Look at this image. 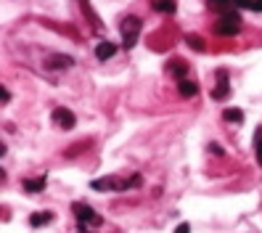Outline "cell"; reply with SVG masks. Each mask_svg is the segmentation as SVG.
<instances>
[{
  "instance_id": "cell-23",
  "label": "cell",
  "mask_w": 262,
  "mask_h": 233,
  "mask_svg": "<svg viewBox=\"0 0 262 233\" xmlns=\"http://www.w3.org/2000/svg\"><path fill=\"white\" fill-rule=\"evenodd\" d=\"M209 148H212V154H217V157H220V154H222V148H220L217 143H212V146H209Z\"/></svg>"
},
{
  "instance_id": "cell-4",
  "label": "cell",
  "mask_w": 262,
  "mask_h": 233,
  "mask_svg": "<svg viewBox=\"0 0 262 233\" xmlns=\"http://www.w3.org/2000/svg\"><path fill=\"white\" fill-rule=\"evenodd\" d=\"M50 119L56 122L58 127H61V130H71V127H74V114L69 112L67 106H58V109H53V114H50Z\"/></svg>"
},
{
  "instance_id": "cell-19",
  "label": "cell",
  "mask_w": 262,
  "mask_h": 233,
  "mask_svg": "<svg viewBox=\"0 0 262 233\" xmlns=\"http://www.w3.org/2000/svg\"><path fill=\"white\" fill-rule=\"evenodd\" d=\"M238 8H252V0H233Z\"/></svg>"
},
{
  "instance_id": "cell-2",
  "label": "cell",
  "mask_w": 262,
  "mask_h": 233,
  "mask_svg": "<svg viewBox=\"0 0 262 233\" xmlns=\"http://www.w3.org/2000/svg\"><path fill=\"white\" fill-rule=\"evenodd\" d=\"M214 32L222 37H233V35H238V16L236 14H225L220 19V24L214 27Z\"/></svg>"
},
{
  "instance_id": "cell-22",
  "label": "cell",
  "mask_w": 262,
  "mask_h": 233,
  "mask_svg": "<svg viewBox=\"0 0 262 233\" xmlns=\"http://www.w3.org/2000/svg\"><path fill=\"white\" fill-rule=\"evenodd\" d=\"M0 98H3V103H8V98H11V95H8V90H5V88L0 90Z\"/></svg>"
},
{
  "instance_id": "cell-9",
  "label": "cell",
  "mask_w": 262,
  "mask_h": 233,
  "mask_svg": "<svg viewBox=\"0 0 262 233\" xmlns=\"http://www.w3.org/2000/svg\"><path fill=\"white\" fill-rule=\"evenodd\" d=\"M154 8L159 11V14H175V0H154Z\"/></svg>"
},
{
  "instance_id": "cell-15",
  "label": "cell",
  "mask_w": 262,
  "mask_h": 233,
  "mask_svg": "<svg viewBox=\"0 0 262 233\" xmlns=\"http://www.w3.org/2000/svg\"><path fill=\"white\" fill-rule=\"evenodd\" d=\"M228 93H231V90H228L225 85H222V88H214V90H212V98H214V101H222V98H228Z\"/></svg>"
},
{
  "instance_id": "cell-13",
  "label": "cell",
  "mask_w": 262,
  "mask_h": 233,
  "mask_svg": "<svg viewBox=\"0 0 262 233\" xmlns=\"http://www.w3.org/2000/svg\"><path fill=\"white\" fill-rule=\"evenodd\" d=\"M222 119H228V122H241V119H244V112H241V109H225V112H222Z\"/></svg>"
},
{
  "instance_id": "cell-16",
  "label": "cell",
  "mask_w": 262,
  "mask_h": 233,
  "mask_svg": "<svg viewBox=\"0 0 262 233\" xmlns=\"http://www.w3.org/2000/svg\"><path fill=\"white\" fill-rule=\"evenodd\" d=\"M254 146H257V162L262 164V130H257V135H254Z\"/></svg>"
},
{
  "instance_id": "cell-17",
  "label": "cell",
  "mask_w": 262,
  "mask_h": 233,
  "mask_svg": "<svg viewBox=\"0 0 262 233\" xmlns=\"http://www.w3.org/2000/svg\"><path fill=\"white\" fill-rule=\"evenodd\" d=\"M233 0H209V5H214V8H228Z\"/></svg>"
},
{
  "instance_id": "cell-14",
  "label": "cell",
  "mask_w": 262,
  "mask_h": 233,
  "mask_svg": "<svg viewBox=\"0 0 262 233\" xmlns=\"http://www.w3.org/2000/svg\"><path fill=\"white\" fill-rule=\"evenodd\" d=\"M188 45H191L193 50H204V40H201V37H196V35H188Z\"/></svg>"
},
{
  "instance_id": "cell-11",
  "label": "cell",
  "mask_w": 262,
  "mask_h": 233,
  "mask_svg": "<svg viewBox=\"0 0 262 233\" xmlns=\"http://www.w3.org/2000/svg\"><path fill=\"white\" fill-rule=\"evenodd\" d=\"M169 72L178 77V82H180V77L188 72V64H186V61H178V58H175V61H169Z\"/></svg>"
},
{
  "instance_id": "cell-21",
  "label": "cell",
  "mask_w": 262,
  "mask_h": 233,
  "mask_svg": "<svg viewBox=\"0 0 262 233\" xmlns=\"http://www.w3.org/2000/svg\"><path fill=\"white\" fill-rule=\"evenodd\" d=\"M252 11H260L262 14V0H252Z\"/></svg>"
},
{
  "instance_id": "cell-1",
  "label": "cell",
  "mask_w": 262,
  "mask_h": 233,
  "mask_svg": "<svg viewBox=\"0 0 262 233\" xmlns=\"http://www.w3.org/2000/svg\"><path fill=\"white\" fill-rule=\"evenodd\" d=\"M141 27H143V24H141L138 16H127L119 24V32H122L124 45H127V48H133V45H135V40H138V35H141Z\"/></svg>"
},
{
  "instance_id": "cell-18",
  "label": "cell",
  "mask_w": 262,
  "mask_h": 233,
  "mask_svg": "<svg viewBox=\"0 0 262 233\" xmlns=\"http://www.w3.org/2000/svg\"><path fill=\"white\" fill-rule=\"evenodd\" d=\"M175 233H191V225H188V223H180L178 228H175Z\"/></svg>"
},
{
  "instance_id": "cell-8",
  "label": "cell",
  "mask_w": 262,
  "mask_h": 233,
  "mask_svg": "<svg viewBox=\"0 0 262 233\" xmlns=\"http://www.w3.org/2000/svg\"><path fill=\"white\" fill-rule=\"evenodd\" d=\"M50 220H53V212H37V215L29 217V225H32V228H40V225L50 223Z\"/></svg>"
},
{
  "instance_id": "cell-10",
  "label": "cell",
  "mask_w": 262,
  "mask_h": 233,
  "mask_svg": "<svg viewBox=\"0 0 262 233\" xmlns=\"http://www.w3.org/2000/svg\"><path fill=\"white\" fill-rule=\"evenodd\" d=\"M45 188V178H35V180H24V191L29 193H40Z\"/></svg>"
},
{
  "instance_id": "cell-12",
  "label": "cell",
  "mask_w": 262,
  "mask_h": 233,
  "mask_svg": "<svg viewBox=\"0 0 262 233\" xmlns=\"http://www.w3.org/2000/svg\"><path fill=\"white\" fill-rule=\"evenodd\" d=\"M178 90H180V95H186V98L196 95V85H193L191 80H180V82H178Z\"/></svg>"
},
{
  "instance_id": "cell-20",
  "label": "cell",
  "mask_w": 262,
  "mask_h": 233,
  "mask_svg": "<svg viewBox=\"0 0 262 233\" xmlns=\"http://www.w3.org/2000/svg\"><path fill=\"white\" fill-rule=\"evenodd\" d=\"M130 186H141V178H138V175H133V178L127 180V188H130Z\"/></svg>"
},
{
  "instance_id": "cell-5",
  "label": "cell",
  "mask_w": 262,
  "mask_h": 233,
  "mask_svg": "<svg viewBox=\"0 0 262 233\" xmlns=\"http://www.w3.org/2000/svg\"><path fill=\"white\" fill-rule=\"evenodd\" d=\"M90 186H93V191H109V188L117 191V188H127V180L122 183V180H117V178H103V180H93Z\"/></svg>"
},
{
  "instance_id": "cell-3",
  "label": "cell",
  "mask_w": 262,
  "mask_h": 233,
  "mask_svg": "<svg viewBox=\"0 0 262 233\" xmlns=\"http://www.w3.org/2000/svg\"><path fill=\"white\" fill-rule=\"evenodd\" d=\"M71 212H74V217L80 220V225H85V223H90V225H101V217H98L88 204H71Z\"/></svg>"
},
{
  "instance_id": "cell-7",
  "label": "cell",
  "mask_w": 262,
  "mask_h": 233,
  "mask_svg": "<svg viewBox=\"0 0 262 233\" xmlns=\"http://www.w3.org/2000/svg\"><path fill=\"white\" fill-rule=\"evenodd\" d=\"M114 53H117V43H106V40H103V43L95 45V56L101 58V61H106V58H111Z\"/></svg>"
},
{
  "instance_id": "cell-6",
  "label": "cell",
  "mask_w": 262,
  "mask_h": 233,
  "mask_svg": "<svg viewBox=\"0 0 262 233\" xmlns=\"http://www.w3.org/2000/svg\"><path fill=\"white\" fill-rule=\"evenodd\" d=\"M74 64V58L71 56H64V53H53V56H48L45 58V67L48 69H67Z\"/></svg>"
},
{
  "instance_id": "cell-24",
  "label": "cell",
  "mask_w": 262,
  "mask_h": 233,
  "mask_svg": "<svg viewBox=\"0 0 262 233\" xmlns=\"http://www.w3.org/2000/svg\"><path fill=\"white\" fill-rule=\"evenodd\" d=\"M80 233H85V231H80Z\"/></svg>"
}]
</instances>
